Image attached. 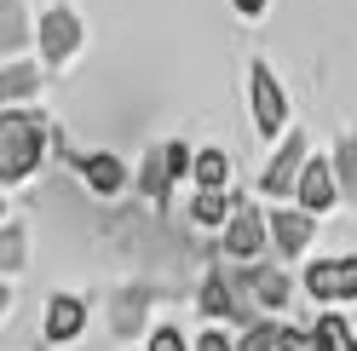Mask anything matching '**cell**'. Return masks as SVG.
I'll return each instance as SVG.
<instances>
[{
    "label": "cell",
    "instance_id": "obj_1",
    "mask_svg": "<svg viewBox=\"0 0 357 351\" xmlns=\"http://www.w3.org/2000/svg\"><path fill=\"white\" fill-rule=\"evenodd\" d=\"M40 162V116H24V109H6L0 116V179H24V173Z\"/></svg>",
    "mask_w": 357,
    "mask_h": 351
},
{
    "label": "cell",
    "instance_id": "obj_2",
    "mask_svg": "<svg viewBox=\"0 0 357 351\" xmlns=\"http://www.w3.org/2000/svg\"><path fill=\"white\" fill-rule=\"evenodd\" d=\"M305 294L317 299H351L357 294V259H317L305 271Z\"/></svg>",
    "mask_w": 357,
    "mask_h": 351
},
{
    "label": "cell",
    "instance_id": "obj_3",
    "mask_svg": "<svg viewBox=\"0 0 357 351\" xmlns=\"http://www.w3.org/2000/svg\"><path fill=\"white\" fill-rule=\"evenodd\" d=\"M248 81H254V121H259V133H265V139L282 133V109H288V104H282V86L271 81V70H265V63H254Z\"/></svg>",
    "mask_w": 357,
    "mask_h": 351
},
{
    "label": "cell",
    "instance_id": "obj_4",
    "mask_svg": "<svg viewBox=\"0 0 357 351\" xmlns=\"http://www.w3.org/2000/svg\"><path fill=\"white\" fill-rule=\"evenodd\" d=\"M259 248H265V219L254 208H236L231 225H225V254L231 259H254Z\"/></svg>",
    "mask_w": 357,
    "mask_h": 351
},
{
    "label": "cell",
    "instance_id": "obj_5",
    "mask_svg": "<svg viewBox=\"0 0 357 351\" xmlns=\"http://www.w3.org/2000/svg\"><path fill=\"white\" fill-rule=\"evenodd\" d=\"M75 40H81V24H75V12H70V6H58V12L40 17V47H47L52 63H58V58H70V52H75Z\"/></svg>",
    "mask_w": 357,
    "mask_h": 351
},
{
    "label": "cell",
    "instance_id": "obj_6",
    "mask_svg": "<svg viewBox=\"0 0 357 351\" xmlns=\"http://www.w3.org/2000/svg\"><path fill=\"white\" fill-rule=\"evenodd\" d=\"M300 167H305V139H288V144L277 150V162L265 167V179H259V185L271 190V196H282L288 185H294V173H300Z\"/></svg>",
    "mask_w": 357,
    "mask_h": 351
},
{
    "label": "cell",
    "instance_id": "obj_7",
    "mask_svg": "<svg viewBox=\"0 0 357 351\" xmlns=\"http://www.w3.org/2000/svg\"><path fill=\"white\" fill-rule=\"evenodd\" d=\"M328 202H334L328 167H323V162H305V167H300V208H305V213H323Z\"/></svg>",
    "mask_w": 357,
    "mask_h": 351
},
{
    "label": "cell",
    "instance_id": "obj_8",
    "mask_svg": "<svg viewBox=\"0 0 357 351\" xmlns=\"http://www.w3.org/2000/svg\"><path fill=\"white\" fill-rule=\"evenodd\" d=\"M271 236H277V248H282V254H300V248L311 242V213L282 208V213L271 219Z\"/></svg>",
    "mask_w": 357,
    "mask_h": 351
},
{
    "label": "cell",
    "instance_id": "obj_9",
    "mask_svg": "<svg viewBox=\"0 0 357 351\" xmlns=\"http://www.w3.org/2000/svg\"><path fill=\"white\" fill-rule=\"evenodd\" d=\"M81 322H86V311H81V299H70V294H58V299L47 305V334H52V340H75V334H81Z\"/></svg>",
    "mask_w": 357,
    "mask_h": 351
},
{
    "label": "cell",
    "instance_id": "obj_10",
    "mask_svg": "<svg viewBox=\"0 0 357 351\" xmlns=\"http://www.w3.org/2000/svg\"><path fill=\"white\" fill-rule=\"evenodd\" d=\"M81 173H86V185H93V190H121V162L116 156H86L81 162Z\"/></svg>",
    "mask_w": 357,
    "mask_h": 351
},
{
    "label": "cell",
    "instance_id": "obj_11",
    "mask_svg": "<svg viewBox=\"0 0 357 351\" xmlns=\"http://www.w3.org/2000/svg\"><path fill=\"white\" fill-rule=\"evenodd\" d=\"M17 47H24V6L6 0V6H0V58L17 52Z\"/></svg>",
    "mask_w": 357,
    "mask_h": 351
},
{
    "label": "cell",
    "instance_id": "obj_12",
    "mask_svg": "<svg viewBox=\"0 0 357 351\" xmlns=\"http://www.w3.org/2000/svg\"><path fill=\"white\" fill-rule=\"evenodd\" d=\"M190 167H196V185H202V190H219V185H225V173H231V162L219 156V150H202Z\"/></svg>",
    "mask_w": 357,
    "mask_h": 351
},
{
    "label": "cell",
    "instance_id": "obj_13",
    "mask_svg": "<svg viewBox=\"0 0 357 351\" xmlns=\"http://www.w3.org/2000/svg\"><path fill=\"white\" fill-rule=\"evenodd\" d=\"M225 213H231L225 190H202V196H196V225H219Z\"/></svg>",
    "mask_w": 357,
    "mask_h": 351
},
{
    "label": "cell",
    "instance_id": "obj_14",
    "mask_svg": "<svg viewBox=\"0 0 357 351\" xmlns=\"http://www.w3.org/2000/svg\"><path fill=\"white\" fill-rule=\"evenodd\" d=\"M12 265H24V231L17 225L0 231V271H12Z\"/></svg>",
    "mask_w": 357,
    "mask_h": 351
},
{
    "label": "cell",
    "instance_id": "obj_15",
    "mask_svg": "<svg viewBox=\"0 0 357 351\" xmlns=\"http://www.w3.org/2000/svg\"><path fill=\"white\" fill-rule=\"evenodd\" d=\"M35 70H12V75H0V104H6V98H24V93H35Z\"/></svg>",
    "mask_w": 357,
    "mask_h": 351
},
{
    "label": "cell",
    "instance_id": "obj_16",
    "mask_svg": "<svg viewBox=\"0 0 357 351\" xmlns=\"http://www.w3.org/2000/svg\"><path fill=\"white\" fill-rule=\"evenodd\" d=\"M254 288H259V305H282V299H288V282H282L277 271H259Z\"/></svg>",
    "mask_w": 357,
    "mask_h": 351
},
{
    "label": "cell",
    "instance_id": "obj_17",
    "mask_svg": "<svg viewBox=\"0 0 357 351\" xmlns=\"http://www.w3.org/2000/svg\"><path fill=\"white\" fill-rule=\"evenodd\" d=\"M277 334H282L277 322H259L254 334H248V345H242V351H282V340H277Z\"/></svg>",
    "mask_w": 357,
    "mask_h": 351
},
{
    "label": "cell",
    "instance_id": "obj_18",
    "mask_svg": "<svg viewBox=\"0 0 357 351\" xmlns=\"http://www.w3.org/2000/svg\"><path fill=\"white\" fill-rule=\"evenodd\" d=\"M202 305H208V311H236V299L225 294V282H219V276H208V288H202Z\"/></svg>",
    "mask_w": 357,
    "mask_h": 351
},
{
    "label": "cell",
    "instance_id": "obj_19",
    "mask_svg": "<svg viewBox=\"0 0 357 351\" xmlns=\"http://www.w3.org/2000/svg\"><path fill=\"white\" fill-rule=\"evenodd\" d=\"M162 167H167V179H178V173L190 167V150H185V144H167V150H162Z\"/></svg>",
    "mask_w": 357,
    "mask_h": 351
},
{
    "label": "cell",
    "instance_id": "obj_20",
    "mask_svg": "<svg viewBox=\"0 0 357 351\" xmlns=\"http://www.w3.org/2000/svg\"><path fill=\"white\" fill-rule=\"evenodd\" d=\"M150 351H185V340H178V334H173V328H162V334H155V340H150Z\"/></svg>",
    "mask_w": 357,
    "mask_h": 351
},
{
    "label": "cell",
    "instance_id": "obj_21",
    "mask_svg": "<svg viewBox=\"0 0 357 351\" xmlns=\"http://www.w3.org/2000/svg\"><path fill=\"white\" fill-rule=\"evenodd\" d=\"M196 351H231V340H225V334H202V345H196Z\"/></svg>",
    "mask_w": 357,
    "mask_h": 351
},
{
    "label": "cell",
    "instance_id": "obj_22",
    "mask_svg": "<svg viewBox=\"0 0 357 351\" xmlns=\"http://www.w3.org/2000/svg\"><path fill=\"white\" fill-rule=\"evenodd\" d=\"M265 6V0H236V12H259Z\"/></svg>",
    "mask_w": 357,
    "mask_h": 351
},
{
    "label": "cell",
    "instance_id": "obj_23",
    "mask_svg": "<svg viewBox=\"0 0 357 351\" xmlns=\"http://www.w3.org/2000/svg\"><path fill=\"white\" fill-rule=\"evenodd\" d=\"M0 305H6V288H0Z\"/></svg>",
    "mask_w": 357,
    "mask_h": 351
},
{
    "label": "cell",
    "instance_id": "obj_24",
    "mask_svg": "<svg viewBox=\"0 0 357 351\" xmlns=\"http://www.w3.org/2000/svg\"><path fill=\"white\" fill-rule=\"evenodd\" d=\"M305 351H311V345H305Z\"/></svg>",
    "mask_w": 357,
    "mask_h": 351
}]
</instances>
